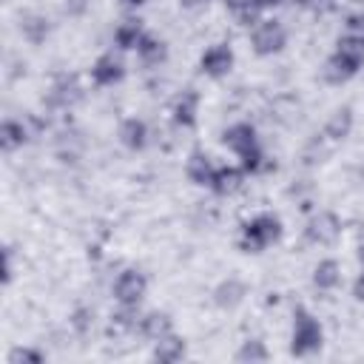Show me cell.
Segmentation results:
<instances>
[{
	"label": "cell",
	"instance_id": "15",
	"mask_svg": "<svg viewBox=\"0 0 364 364\" xmlns=\"http://www.w3.org/2000/svg\"><path fill=\"white\" fill-rule=\"evenodd\" d=\"M26 142H28V128H26L23 119L9 117V119L0 122V151H3V154H14V151H20Z\"/></svg>",
	"mask_w": 364,
	"mask_h": 364
},
{
	"label": "cell",
	"instance_id": "4",
	"mask_svg": "<svg viewBox=\"0 0 364 364\" xmlns=\"http://www.w3.org/2000/svg\"><path fill=\"white\" fill-rule=\"evenodd\" d=\"M321 344H324V327H321V321L310 310L296 307L293 310V330H290V353L296 358H304V355L318 353Z\"/></svg>",
	"mask_w": 364,
	"mask_h": 364
},
{
	"label": "cell",
	"instance_id": "30",
	"mask_svg": "<svg viewBox=\"0 0 364 364\" xmlns=\"http://www.w3.org/2000/svg\"><path fill=\"white\" fill-rule=\"evenodd\" d=\"M179 3H182L185 9H196V6H205L208 0H179Z\"/></svg>",
	"mask_w": 364,
	"mask_h": 364
},
{
	"label": "cell",
	"instance_id": "6",
	"mask_svg": "<svg viewBox=\"0 0 364 364\" xmlns=\"http://www.w3.org/2000/svg\"><path fill=\"white\" fill-rule=\"evenodd\" d=\"M111 293H114L117 304L136 307L145 299V293H148V276L139 267H125V270L117 273V279L111 284Z\"/></svg>",
	"mask_w": 364,
	"mask_h": 364
},
{
	"label": "cell",
	"instance_id": "26",
	"mask_svg": "<svg viewBox=\"0 0 364 364\" xmlns=\"http://www.w3.org/2000/svg\"><path fill=\"white\" fill-rule=\"evenodd\" d=\"M307 9H313V11H330L333 6H336V0H301Z\"/></svg>",
	"mask_w": 364,
	"mask_h": 364
},
{
	"label": "cell",
	"instance_id": "23",
	"mask_svg": "<svg viewBox=\"0 0 364 364\" xmlns=\"http://www.w3.org/2000/svg\"><path fill=\"white\" fill-rule=\"evenodd\" d=\"M43 361H46V353L34 347H14L9 353V364H43Z\"/></svg>",
	"mask_w": 364,
	"mask_h": 364
},
{
	"label": "cell",
	"instance_id": "27",
	"mask_svg": "<svg viewBox=\"0 0 364 364\" xmlns=\"http://www.w3.org/2000/svg\"><path fill=\"white\" fill-rule=\"evenodd\" d=\"M353 296H355L358 301H364V267H361V273H358L355 282H353Z\"/></svg>",
	"mask_w": 364,
	"mask_h": 364
},
{
	"label": "cell",
	"instance_id": "18",
	"mask_svg": "<svg viewBox=\"0 0 364 364\" xmlns=\"http://www.w3.org/2000/svg\"><path fill=\"white\" fill-rule=\"evenodd\" d=\"M136 57H139V63L142 65H162L165 60H168V43L162 40V37H156V34H145L142 40H139V46H136Z\"/></svg>",
	"mask_w": 364,
	"mask_h": 364
},
{
	"label": "cell",
	"instance_id": "1",
	"mask_svg": "<svg viewBox=\"0 0 364 364\" xmlns=\"http://www.w3.org/2000/svg\"><path fill=\"white\" fill-rule=\"evenodd\" d=\"M364 68V34L344 31L336 40L333 54L324 60V80L333 85H344Z\"/></svg>",
	"mask_w": 364,
	"mask_h": 364
},
{
	"label": "cell",
	"instance_id": "2",
	"mask_svg": "<svg viewBox=\"0 0 364 364\" xmlns=\"http://www.w3.org/2000/svg\"><path fill=\"white\" fill-rule=\"evenodd\" d=\"M222 145L236 154L239 165L245 173H259L262 165H264V151H262V142H259V134L250 122H233L222 131Z\"/></svg>",
	"mask_w": 364,
	"mask_h": 364
},
{
	"label": "cell",
	"instance_id": "5",
	"mask_svg": "<svg viewBox=\"0 0 364 364\" xmlns=\"http://www.w3.org/2000/svg\"><path fill=\"white\" fill-rule=\"evenodd\" d=\"M287 46V28L276 17H262L250 26V48L256 57H273Z\"/></svg>",
	"mask_w": 364,
	"mask_h": 364
},
{
	"label": "cell",
	"instance_id": "28",
	"mask_svg": "<svg viewBox=\"0 0 364 364\" xmlns=\"http://www.w3.org/2000/svg\"><path fill=\"white\" fill-rule=\"evenodd\" d=\"M279 3H282V0H250V6H253L259 14H262V11H267V9H276Z\"/></svg>",
	"mask_w": 364,
	"mask_h": 364
},
{
	"label": "cell",
	"instance_id": "21",
	"mask_svg": "<svg viewBox=\"0 0 364 364\" xmlns=\"http://www.w3.org/2000/svg\"><path fill=\"white\" fill-rule=\"evenodd\" d=\"M233 358L242 361V364H259V361H267V358H270V350L264 347V341L247 338V341H242V347L236 350Z\"/></svg>",
	"mask_w": 364,
	"mask_h": 364
},
{
	"label": "cell",
	"instance_id": "16",
	"mask_svg": "<svg viewBox=\"0 0 364 364\" xmlns=\"http://www.w3.org/2000/svg\"><path fill=\"white\" fill-rule=\"evenodd\" d=\"M338 284H341V262L333 259V256L321 259V262L313 267V287L321 290V293H330V290H336Z\"/></svg>",
	"mask_w": 364,
	"mask_h": 364
},
{
	"label": "cell",
	"instance_id": "8",
	"mask_svg": "<svg viewBox=\"0 0 364 364\" xmlns=\"http://www.w3.org/2000/svg\"><path fill=\"white\" fill-rule=\"evenodd\" d=\"M233 63H236V54L230 48V43H213L202 51L199 57V71L210 80H222L233 71Z\"/></svg>",
	"mask_w": 364,
	"mask_h": 364
},
{
	"label": "cell",
	"instance_id": "20",
	"mask_svg": "<svg viewBox=\"0 0 364 364\" xmlns=\"http://www.w3.org/2000/svg\"><path fill=\"white\" fill-rule=\"evenodd\" d=\"M136 330H139L145 338L156 341V338H162V336L173 333V321H171V316H168V313H162V310H151V313L139 316V327H136Z\"/></svg>",
	"mask_w": 364,
	"mask_h": 364
},
{
	"label": "cell",
	"instance_id": "13",
	"mask_svg": "<svg viewBox=\"0 0 364 364\" xmlns=\"http://www.w3.org/2000/svg\"><path fill=\"white\" fill-rule=\"evenodd\" d=\"M145 34H148V31H145V26H142L139 17H125V20L117 23V28H114V46H117L119 51H136L139 40H142Z\"/></svg>",
	"mask_w": 364,
	"mask_h": 364
},
{
	"label": "cell",
	"instance_id": "11",
	"mask_svg": "<svg viewBox=\"0 0 364 364\" xmlns=\"http://www.w3.org/2000/svg\"><path fill=\"white\" fill-rule=\"evenodd\" d=\"M117 136H119L122 148H128V151L136 154V151H145L151 131H148V122H145V119H139V117H125V119L119 122V128H117Z\"/></svg>",
	"mask_w": 364,
	"mask_h": 364
},
{
	"label": "cell",
	"instance_id": "25",
	"mask_svg": "<svg viewBox=\"0 0 364 364\" xmlns=\"http://www.w3.org/2000/svg\"><path fill=\"white\" fill-rule=\"evenodd\" d=\"M344 31L364 34V14H350V17H347V28H344Z\"/></svg>",
	"mask_w": 364,
	"mask_h": 364
},
{
	"label": "cell",
	"instance_id": "19",
	"mask_svg": "<svg viewBox=\"0 0 364 364\" xmlns=\"http://www.w3.org/2000/svg\"><path fill=\"white\" fill-rule=\"evenodd\" d=\"M151 355L159 364H176L185 355V338L176 336V333H168V336H162V338L154 341V353Z\"/></svg>",
	"mask_w": 364,
	"mask_h": 364
},
{
	"label": "cell",
	"instance_id": "12",
	"mask_svg": "<svg viewBox=\"0 0 364 364\" xmlns=\"http://www.w3.org/2000/svg\"><path fill=\"white\" fill-rule=\"evenodd\" d=\"M242 182H245L242 165H216L213 179H210L208 188H210L216 196H230V193H236V191L242 188Z\"/></svg>",
	"mask_w": 364,
	"mask_h": 364
},
{
	"label": "cell",
	"instance_id": "9",
	"mask_svg": "<svg viewBox=\"0 0 364 364\" xmlns=\"http://www.w3.org/2000/svg\"><path fill=\"white\" fill-rule=\"evenodd\" d=\"M122 80H125V63L114 51H105L91 63V82L97 88H111L119 85Z\"/></svg>",
	"mask_w": 364,
	"mask_h": 364
},
{
	"label": "cell",
	"instance_id": "10",
	"mask_svg": "<svg viewBox=\"0 0 364 364\" xmlns=\"http://www.w3.org/2000/svg\"><path fill=\"white\" fill-rule=\"evenodd\" d=\"M199 105H202L199 91L185 88V91L173 100V105H171V119H173V125H176V128H193L196 119H199Z\"/></svg>",
	"mask_w": 364,
	"mask_h": 364
},
{
	"label": "cell",
	"instance_id": "29",
	"mask_svg": "<svg viewBox=\"0 0 364 364\" xmlns=\"http://www.w3.org/2000/svg\"><path fill=\"white\" fill-rule=\"evenodd\" d=\"M119 3H122L125 9H139V6H145L148 0H119Z\"/></svg>",
	"mask_w": 364,
	"mask_h": 364
},
{
	"label": "cell",
	"instance_id": "17",
	"mask_svg": "<svg viewBox=\"0 0 364 364\" xmlns=\"http://www.w3.org/2000/svg\"><path fill=\"white\" fill-rule=\"evenodd\" d=\"M353 125H355L353 108H350V105L336 108V111L330 114V119L324 122V136H327L330 142H341V139H347V136L353 134Z\"/></svg>",
	"mask_w": 364,
	"mask_h": 364
},
{
	"label": "cell",
	"instance_id": "7",
	"mask_svg": "<svg viewBox=\"0 0 364 364\" xmlns=\"http://www.w3.org/2000/svg\"><path fill=\"white\" fill-rule=\"evenodd\" d=\"M341 236V219L333 210H318L304 222V242L316 247H330Z\"/></svg>",
	"mask_w": 364,
	"mask_h": 364
},
{
	"label": "cell",
	"instance_id": "24",
	"mask_svg": "<svg viewBox=\"0 0 364 364\" xmlns=\"http://www.w3.org/2000/svg\"><path fill=\"white\" fill-rule=\"evenodd\" d=\"M91 318H94V313H91V310H77V313L71 316V324H74V330H77V333H85V330L91 327Z\"/></svg>",
	"mask_w": 364,
	"mask_h": 364
},
{
	"label": "cell",
	"instance_id": "3",
	"mask_svg": "<svg viewBox=\"0 0 364 364\" xmlns=\"http://www.w3.org/2000/svg\"><path fill=\"white\" fill-rule=\"evenodd\" d=\"M282 233H284V225H282V219L276 216V213H256V216H250L245 225H242V230H239V247L245 250V253H262V250H267L270 245H276L279 239H282Z\"/></svg>",
	"mask_w": 364,
	"mask_h": 364
},
{
	"label": "cell",
	"instance_id": "14",
	"mask_svg": "<svg viewBox=\"0 0 364 364\" xmlns=\"http://www.w3.org/2000/svg\"><path fill=\"white\" fill-rule=\"evenodd\" d=\"M213 171H216V165H213V159H210L205 151H191V156H188V162H185V176H188V182H193V185H199V188H208L210 179H213Z\"/></svg>",
	"mask_w": 364,
	"mask_h": 364
},
{
	"label": "cell",
	"instance_id": "22",
	"mask_svg": "<svg viewBox=\"0 0 364 364\" xmlns=\"http://www.w3.org/2000/svg\"><path fill=\"white\" fill-rule=\"evenodd\" d=\"M242 296H245V284H242L239 279H228V282H222V284L216 287V293H213V299H216L219 307H233V304L242 301Z\"/></svg>",
	"mask_w": 364,
	"mask_h": 364
}]
</instances>
